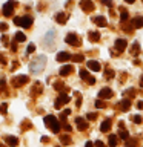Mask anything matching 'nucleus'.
<instances>
[{"mask_svg": "<svg viewBox=\"0 0 143 147\" xmlns=\"http://www.w3.org/2000/svg\"><path fill=\"white\" fill-rule=\"evenodd\" d=\"M80 77L83 78V80H86L89 84H94L95 83V78H92V77H89V74H88L86 71H80Z\"/></svg>", "mask_w": 143, "mask_h": 147, "instance_id": "nucleus-9", "label": "nucleus"}, {"mask_svg": "<svg viewBox=\"0 0 143 147\" xmlns=\"http://www.w3.org/2000/svg\"><path fill=\"white\" fill-rule=\"evenodd\" d=\"M132 54H134V55L138 54V43H134V51H132Z\"/></svg>", "mask_w": 143, "mask_h": 147, "instance_id": "nucleus-33", "label": "nucleus"}, {"mask_svg": "<svg viewBox=\"0 0 143 147\" xmlns=\"http://www.w3.org/2000/svg\"><path fill=\"white\" fill-rule=\"evenodd\" d=\"M14 23H16V25H20V23H22V18H20V17H14Z\"/></svg>", "mask_w": 143, "mask_h": 147, "instance_id": "nucleus-37", "label": "nucleus"}, {"mask_svg": "<svg viewBox=\"0 0 143 147\" xmlns=\"http://www.w3.org/2000/svg\"><path fill=\"white\" fill-rule=\"evenodd\" d=\"M45 64H46V57L45 55H40V57H37L34 61L29 64V69H31L32 74H37V72H40L42 69L45 67Z\"/></svg>", "mask_w": 143, "mask_h": 147, "instance_id": "nucleus-1", "label": "nucleus"}, {"mask_svg": "<svg viewBox=\"0 0 143 147\" xmlns=\"http://www.w3.org/2000/svg\"><path fill=\"white\" fill-rule=\"evenodd\" d=\"M54 35H55V32L54 31H48V34L45 35V45H51L54 41Z\"/></svg>", "mask_w": 143, "mask_h": 147, "instance_id": "nucleus-15", "label": "nucleus"}, {"mask_svg": "<svg viewBox=\"0 0 143 147\" xmlns=\"http://www.w3.org/2000/svg\"><path fill=\"white\" fill-rule=\"evenodd\" d=\"M14 12V2L12 0H9V2L3 6V16L5 17H11Z\"/></svg>", "mask_w": 143, "mask_h": 147, "instance_id": "nucleus-2", "label": "nucleus"}, {"mask_svg": "<svg viewBox=\"0 0 143 147\" xmlns=\"http://www.w3.org/2000/svg\"><path fill=\"white\" fill-rule=\"evenodd\" d=\"M103 3L108 5V6H112V2H111V0H103Z\"/></svg>", "mask_w": 143, "mask_h": 147, "instance_id": "nucleus-38", "label": "nucleus"}, {"mask_svg": "<svg viewBox=\"0 0 143 147\" xmlns=\"http://www.w3.org/2000/svg\"><path fill=\"white\" fill-rule=\"evenodd\" d=\"M66 103H69V95H66V94H60V96L57 98V101H55V107H62L63 104H66Z\"/></svg>", "mask_w": 143, "mask_h": 147, "instance_id": "nucleus-3", "label": "nucleus"}, {"mask_svg": "<svg viewBox=\"0 0 143 147\" xmlns=\"http://www.w3.org/2000/svg\"><path fill=\"white\" fill-rule=\"evenodd\" d=\"M20 25L23 26V28H29L31 25H32V18L31 17H22V23H20Z\"/></svg>", "mask_w": 143, "mask_h": 147, "instance_id": "nucleus-17", "label": "nucleus"}, {"mask_svg": "<svg viewBox=\"0 0 143 147\" xmlns=\"http://www.w3.org/2000/svg\"><path fill=\"white\" fill-rule=\"evenodd\" d=\"M92 22H94L95 25H99V26H106V18H105V17H101V16L92 17Z\"/></svg>", "mask_w": 143, "mask_h": 147, "instance_id": "nucleus-11", "label": "nucleus"}, {"mask_svg": "<svg viewBox=\"0 0 143 147\" xmlns=\"http://www.w3.org/2000/svg\"><path fill=\"white\" fill-rule=\"evenodd\" d=\"M125 2H126V3H134L136 0H125Z\"/></svg>", "mask_w": 143, "mask_h": 147, "instance_id": "nucleus-44", "label": "nucleus"}, {"mask_svg": "<svg viewBox=\"0 0 143 147\" xmlns=\"http://www.w3.org/2000/svg\"><path fill=\"white\" fill-rule=\"evenodd\" d=\"M69 58H72V57H71L68 52H59L57 57H55V60H57V61H68Z\"/></svg>", "mask_w": 143, "mask_h": 147, "instance_id": "nucleus-10", "label": "nucleus"}, {"mask_svg": "<svg viewBox=\"0 0 143 147\" xmlns=\"http://www.w3.org/2000/svg\"><path fill=\"white\" fill-rule=\"evenodd\" d=\"M14 84L16 86H22V84H26L28 83V77H25V75H22V77H17V78H14Z\"/></svg>", "mask_w": 143, "mask_h": 147, "instance_id": "nucleus-14", "label": "nucleus"}, {"mask_svg": "<svg viewBox=\"0 0 143 147\" xmlns=\"http://www.w3.org/2000/svg\"><path fill=\"white\" fill-rule=\"evenodd\" d=\"M80 8L85 9V11H92V9H94V3H92L91 0H82V2H80Z\"/></svg>", "mask_w": 143, "mask_h": 147, "instance_id": "nucleus-6", "label": "nucleus"}, {"mask_svg": "<svg viewBox=\"0 0 143 147\" xmlns=\"http://www.w3.org/2000/svg\"><path fill=\"white\" fill-rule=\"evenodd\" d=\"M134 144H136V141H132V142H129L128 147H134Z\"/></svg>", "mask_w": 143, "mask_h": 147, "instance_id": "nucleus-43", "label": "nucleus"}, {"mask_svg": "<svg viewBox=\"0 0 143 147\" xmlns=\"http://www.w3.org/2000/svg\"><path fill=\"white\" fill-rule=\"evenodd\" d=\"M89 38L92 41H99L100 40V34L99 32H89Z\"/></svg>", "mask_w": 143, "mask_h": 147, "instance_id": "nucleus-25", "label": "nucleus"}, {"mask_svg": "<svg viewBox=\"0 0 143 147\" xmlns=\"http://www.w3.org/2000/svg\"><path fill=\"white\" fill-rule=\"evenodd\" d=\"M118 136L122 138V140H128V132L126 130H120L118 132Z\"/></svg>", "mask_w": 143, "mask_h": 147, "instance_id": "nucleus-28", "label": "nucleus"}, {"mask_svg": "<svg viewBox=\"0 0 143 147\" xmlns=\"http://www.w3.org/2000/svg\"><path fill=\"white\" fill-rule=\"evenodd\" d=\"M34 51H35V46L31 43L29 46H28V49H26V54H31V52H34Z\"/></svg>", "mask_w": 143, "mask_h": 147, "instance_id": "nucleus-31", "label": "nucleus"}, {"mask_svg": "<svg viewBox=\"0 0 143 147\" xmlns=\"http://www.w3.org/2000/svg\"><path fill=\"white\" fill-rule=\"evenodd\" d=\"M134 121H136L137 124H140L142 123V117H140V115H136V117H134Z\"/></svg>", "mask_w": 143, "mask_h": 147, "instance_id": "nucleus-35", "label": "nucleus"}, {"mask_svg": "<svg viewBox=\"0 0 143 147\" xmlns=\"http://www.w3.org/2000/svg\"><path fill=\"white\" fill-rule=\"evenodd\" d=\"M128 18H129V14H128L126 11H123V12H122V16H120V20H122V22H126Z\"/></svg>", "mask_w": 143, "mask_h": 147, "instance_id": "nucleus-29", "label": "nucleus"}, {"mask_svg": "<svg viewBox=\"0 0 143 147\" xmlns=\"http://www.w3.org/2000/svg\"><path fill=\"white\" fill-rule=\"evenodd\" d=\"M140 84H142V87H143V78H142V80H140Z\"/></svg>", "mask_w": 143, "mask_h": 147, "instance_id": "nucleus-45", "label": "nucleus"}, {"mask_svg": "<svg viewBox=\"0 0 143 147\" xmlns=\"http://www.w3.org/2000/svg\"><path fill=\"white\" fill-rule=\"evenodd\" d=\"M5 141H6V144H8V146H11V147H16V146L18 144V140H17L16 136H12V135H8Z\"/></svg>", "mask_w": 143, "mask_h": 147, "instance_id": "nucleus-12", "label": "nucleus"}, {"mask_svg": "<svg viewBox=\"0 0 143 147\" xmlns=\"http://www.w3.org/2000/svg\"><path fill=\"white\" fill-rule=\"evenodd\" d=\"M126 46H128V41L125 40V38H118L117 41H115V49H117L118 52L125 51V49H126Z\"/></svg>", "mask_w": 143, "mask_h": 147, "instance_id": "nucleus-5", "label": "nucleus"}, {"mask_svg": "<svg viewBox=\"0 0 143 147\" xmlns=\"http://www.w3.org/2000/svg\"><path fill=\"white\" fill-rule=\"evenodd\" d=\"M76 123H77V129H78V130H85V129L88 127L86 119L82 118V117H77V118H76Z\"/></svg>", "mask_w": 143, "mask_h": 147, "instance_id": "nucleus-7", "label": "nucleus"}, {"mask_svg": "<svg viewBox=\"0 0 143 147\" xmlns=\"http://www.w3.org/2000/svg\"><path fill=\"white\" fill-rule=\"evenodd\" d=\"M55 123H57V118H55L54 115H46V117H45V124H46L48 127H51V126H52V124H55Z\"/></svg>", "mask_w": 143, "mask_h": 147, "instance_id": "nucleus-13", "label": "nucleus"}, {"mask_svg": "<svg viewBox=\"0 0 143 147\" xmlns=\"http://www.w3.org/2000/svg\"><path fill=\"white\" fill-rule=\"evenodd\" d=\"M8 29V25H6V23H0V31H6Z\"/></svg>", "mask_w": 143, "mask_h": 147, "instance_id": "nucleus-34", "label": "nucleus"}, {"mask_svg": "<svg viewBox=\"0 0 143 147\" xmlns=\"http://www.w3.org/2000/svg\"><path fill=\"white\" fill-rule=\"evenodd\" d=\"M72 72V66H69V64H66V66H63L62 69H60V75H69V74Z\"/></svg>", "mask_w": 143, "mask_h": 147, "instance_id": "nucleus-18", "label": "nucleus"}, {"mask_svg": "<svg viewBox=\"0 0 143 147\" xmlns=\"http://www.w3.org/2000/svg\"><path fill=\"white\" fill-rule=\"evenodd\" d=\"M55 20H57L59 23H65V22H66V14H65V12H59L57 16H55Z\"/></svg>", "mask_w": 143, "mask_h": 147, "instance_id": "nucleus-21", "label": "nucleus"}, {"mask_svg": "<svg viewBox=\"0 0 143 147\" xmlns=\"http://www.w3.org/2000/svg\"><path fill=\"white\" fill-rule=\"evenodd\" d=\"M16 40H17V41H25L26 37H25V34H23V32H17V34H16Z\"/></svg>", "mask_w": 143, "mask_h": 147, "instance_id": "nucleus-26", "label": "nucleus"}, {"mask_svg": "<svg viewBox=\"0 0 143 147\" xmlns=\"http://www.w3.org/2000/svg\"><path fill=\"white\" fill-rule=\"evenodd\" d=\"M117 146V135H109V147Z\"/></svg>", "mask_w": 143, "mask_h": 147, "instance_id": "nucleus-23", "label": "nucleus"}, {"mask_svg": "<svg viewBox=\"0 0 143 147\" xmlns=\"http://www.w3.org/2000/svg\"><path fill=\"white\" fill-rule=\"evenodd\" d=\"M137 107H138V109H143V101H138V104H137Z\"/></svg>", "mask_w": 143, "mask_h": 147, "instance_id": "nucleus-42", "label": "nucleus"}, {"mask_svg": "<svg viewBox=\"0 0 143 147\" xmlns=\"http://www.w3.org/2000/svg\"><path fill=\"white\" fill-rule=\"evenodd\" d=\"M95 146H97V147H105V144H103L101 141H97V142H95Z\"/></svg>", "mask_w": 143, "mask_h": 147, "instance_id": "nucleus-39", "label": "nucleus"}, {"mask_svg": "<svg viewBox=\"0 0 143 147\" xmlns=\"http://www.w3.org/2000/svg\"><path fill=\"white\" fill-rule=\"evenodd\" d=\"M95 107H97V109H101V107H106V104L103 103V101L97 100V101H95Z\"/></svg>", "mask_w": 143, "mask_h": 147, "instance_id": "nucleus-30", "label": "nucleus"}, {"mask_svg": "<svg viewBox=\"0 0 143 147\" xmlns=\"http://www.w3.org/2000/svg\"><path fill=\"white\" fill-rule=\"evenodd\" d=\"M60 141H62V144H69V142H71V136L69 135H60Z\"/></svg>", "mask_w": 143, "mask_h": 147, "instance_id": "nucleus-24", "label": "nucleus"}, {"mask_svg": "<svg viewBox=\"0 0 143 147\" xmlns=\"http://www.w3.org/2000/svg\"><path fill=\"white\" fill-rule=\"evenodd\" d=\"M111 129V119H105L103 123H101V126H100V130L101 132H108Z\"/></svg>", "mask_w": 143, "mask_h": 147, "instance_id": "nucleus-19", "label": "nucleus"}, {"mask_svg": "<svg viewBox=\"0 0 143 147\" xmlns=\"http://www.w3.org/2000/svg\"><path fill=\"white\" fill-rule=\"evenodd\" d=\"M72 60H74V61H77V63H80V61H83L85 58H83L82 54H77V55H74V57H72Z\"/></svg>", "mask_w": 143, "mask_h": 147, "instance_id": "nucleus-27", "label": "nucleus"}, {"mask_svg": "<svg viewBox=\"0 0 143 147\" xmlns=\"http://www.w3.org/2000/svg\"><path fill=\"white\" fill-rule=\"evenodd\" d=\"M63 127H65V130H69V132H71V126H69V124H63Z\"/></svg>", "mask_w": 143, "mask_h": 147, "instance_id": "nucleus-40", "label": "nucleus"}, {"mask_svg": "<svg viewBox=\"0 0 143 147\" xmlns=\"http://www.w3.org/2000/svg\"><path fill=\"white\" fill-rule=\"evenodd\" d=\"M95 118H97L95 113H88V119H91V121H92V119H95Z\"/></svg>", "mask_w": 143, "mask_h": 147, "instance_id": "nucleus-36", "label": "nucleus"}, {"mask_svg": "<svg viewBox=\"0 0 143 147\" xmlns=\"http://www.w3.org/2000/svg\"><path fill=\"white\" fill-rule=\"evenodd\" d=\"M88 67H89L91 71H100V64H99V61H95V60H89V61H88Z\"/></svg>", "mask_w": 143, "mask_h": 147, "instance_id": "nucleus-16", "label": "nucleus"}, {"mask_svg": "<svg viewBox=\"0 0 143 147\" xmlns=\"http://www.w3.org/2000/svg\"><path fill=\"white\" fill-rule=\"evenodd\" d=\"M65 41L69 43V45H72V46H78V43H80V41H78V37L76 34H68L66 38H65Z\"/></svg>", "mask_w": 143, "mask_h": 147, "instance_id": "nucleus-4", "label": "nucleus"}, {"mask_svg": "<svg viewBox=\"0 0 143 147\" xmlns=\"http://www.w3.org/2000/svg\"><path fill=\"white\" fill-rule=\"evenodd\" d=\"M112 96V90L109 89V87H105V89H101L100 92H99V98H111Z\"/></svg>", "mask_w": 143, "mask_h": 147, "instance_id": "nucleus-8", "label": "nucleus"}, {"mask_svg": "<svg viewBox=\"0 0 143 147\" xmlns=\"http://www.w3.org/2000/svg\"><path fill=\"white\" fill-rule=\"evenodd\" d=\"M6 107H8L6 103H3L2 106H0V113H5V112H6Z\"/></svg>", "mask_w": 143, "mask_h": 147, "instance_id": "nucleus-32", "label": "nucleus"}, {"mask_svg": "<svg viewBox=\"0 0 143 147\" xmlns=\"http://www.w3.org/2000/svg\"><path fill=\"white\" fill-rule=\"evenodd\" d=\"M132 25L136 26V28H142L143 26V17H136L132 20Z\"/></svg>", "mask_w": 143, "mask_h": 147, "instance_id": "nucleus-20", "label": "nucleus"}, {"mask_svg": "<svg viewBox=\"0 0 143 147\" xmlns=\"http://www.w3.org/2000/svg\"><path fill=\"white\" fill-rule=\"evenodd\" d=\"M129 106H131V101H129V100H123L122 103H120V107H122L123 112H126V110L129 109Z\"/></svg>", "mask_w": 143, "mask_h": 147, "instance_id": "nucleus-22", "label": "nucleus"}, {"mask_svg": "<svg viewBox=\"0 0 143 147\" xmlns=\"http://www.w3.org/2000/svg\"><path fill=\"white\" fill-rule=\"evenodd\" d=\"M85 147H94V144H92V142H91V141H88V142H86V144H85Z\"/></svg>", "mask_w": 143, "mask_h": 147, "instance_id": "nucleus-41", "label": "nucleus"}]
</instances>
